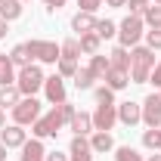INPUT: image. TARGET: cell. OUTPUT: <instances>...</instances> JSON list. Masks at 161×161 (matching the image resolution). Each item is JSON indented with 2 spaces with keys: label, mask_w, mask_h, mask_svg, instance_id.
<instances>
[{
  "label": "cell",
  "mask_w": 161,
  "mask_h": 161,
  "mask_svg": "<svg viewBox=\"0 0 161 161\" xmlns=\"http://www.w3.org/2000/svg\"><path fill=\"white\" fill-rule=\"evenodd\" d=\"M155 68V53L149 47H130V84H149V75Z\"/></svg>",
  "instance_id": "cell-1"
},
{
  "label": "cell",
  "mask_w": 161,
  "mask_h": 161,
  "mask_svg": "<svg viewBox=\"0 0 161 161\" xmlns=\"http://www.w3.org/2000/svg\"><path fill=\"white\" fill-rule=\"evenodd\" d=\"M43 68H40V62H31V65H22L19 75H16V87H19L22 96H34L37 90H43Z\"/></svg>",
  "instance_id": "cell-2"
},
{
  "label": "cell",
  "mask_w": 161,
  "mask_h": 161,
  "mask_svg": "<svg viewBox=\"0 0 161 161\" xmlns=\"http://www.w3.org/2000/svg\"><path fill=\"white\" fill-rule=\"evenodd\" d=\"M59 127H65V118H62L59 105H53L47 115H40V118L31 124V133H34L37 140H47V136H56V133H59Z\"/></svg>",
  "instance_id": "cell-3"
},
{
  "label": "cell",
  "mask_w": 161,
  "mask_h": 161,
  "mask_svg": "<svg viewBox=\"0 0 161 161\" xmlns=\"http://www.w3.org/2000/svg\"><path fill=\"white\" fill-rule=\"evenodd\" d=\"M142 34H146V22H142V16H127V19L118 25V43L127 47V50L136 47Z\"/></svg>",
  "instance_id": "cell-4"
},
{
  "label": "cell",
  "mask_w": 161,
  "mask_h": 161,
  "mask_svg": "<svg viewBox=\"0 0 161 161\" xmlns=\"http://www.w3.org/2000/svg\"><path fill=\"white\" fill-rule=\"evenodd\" d=\"M28 50H31V59H37L40 65H56L62 56V50H59V43H53V40H28Z\"/></svg>",
  "instance_id": "cell-5"
},
{
  "label": "cell",
  "mask_w": 161,
  "mask_h": 161,
  "mask_svg": "<svg viewBox=\"0 0 161 161\" xmlns=\"http://www.w3.org/2000/svg\"><path fill=\"white\" fill-rule=\"evenodd\" d=\"M40 118V102L34 96H22L19 105L13 108V124H22V127H28V124H34Z\"/></svg>",
  "instance_id": "cell-6"
},
{
  "label": "cell",
  "mask_w": 161,
  "mask_h": 161,
  "mask_svg": "<svg viewBox=\"0 0 161 161\" xmlns=\"http://www.w3.org/2000/svg\"><path fill=\"white\" fill-rule=\"evenodd\" d=\"M142 105V124L146 127H161V93H149Z\"/></svg>",
  "instance_id": "cell-7"
},
{
  "label": "cell",
  "mask_w": 161,
  "mask_h": 161,
  "mask_svg": "<svg viewBox=\"0 0 161 161\" xmlns=\"http://www.w3.org/2000/svg\"><path fill=\"white\" fill-rule=\"evenodd\" d=\"M0 142L6 149H22L28 142V130L22 124H6V127H0Z\"/></svg>",
  "instance_id": "cell-8"
},
{
  "label": "cell",
  "mask_w": 161,
  "mask_h": 161,
  "mask_svg": "<svg viewBox=\"0 0 161 161\" xmlns=\"http://www.w3.org/2000/svg\"><path fill=\"white\" fill-rule=\"evenodd\" d=\"M118 124V105H99L93 112V130H112Z\"/></svg>",
  "instance_id": "cell-9"
},
{
  "label": "cell",
  "mask_w": 161,
  "mask_h": 161,
  "mask_svg": "<svg viewBox=\"0 0 161 161\" xmlns=\"http://www.w3.org/2000/svg\"><path fill=\"white\" fill-rule=\"evenodd\" d=\"M43 93H47V102L62 105V102L68 99V96H65V78H62V75H50V78L43 80Z\"/></svg>",
  "instance_id": "cell-10"
},
{
  "label": "cell",
  "mask_w": 161,
  "mask_h": 161,
  "mask_svg": "<svg viewBox=\"0 0 161 161\" xmlns=\"http://www.w3.org/2000/svg\"><path fill=\"white\" fill-rule=\"evenodd\" d=\"M118 121L124 127H133V124H140L142 121V105L140 102H118Z\"/></svg>",
  "instance_id": "cell-11"
},
{
  "label": "cell",
  "mask_w": 161,
  "mask_h": 161,
  "mask_svg": "<svg viewBox=\"0 0 161 161\" xmlns=\"http://www.w3.org/2000/svg\"><path fill=\"white\" fill-rule=\"evenodd\" d=\"M68 161H93V146H90V136H75L71 146H68Z\"/></svg>",
  "instance_id": "cell-12"
},
{
  "label": "cell",
  "mask_w": 161,
  "mask_h": 161,
  "mask_svg": "<svg viewBox=\"0 0 161 161\" xmlns=\"http://www.w3.org/2000/svg\"><path fill=\"white\" fill-rule=\"evenodd\" d=\"M102 80H105L108 90L118 93V90H124V87L130 84V71H127V68H118V65H112V68L105 71V78H102Z\"/></svg>",
  "instance_id": "cell-13"
},
{
  "label": "cell",
  "mask_w": 161,
  "mask_h": 161,
  "mask_svg": "<svg viewBox=\"0 0 161 161\" xmlns=\"http://www.w3.org/2000/svg\"><path fill=\"white\" fill-rule=\"evenodd\" d=\"M68 130H75V136H90L93 133V115L90 112H75V118L68 121Z\"/></svg>",
  "instance_id": "cell-14"
},
{
  "label": "cell",
  "mask_w": 161,
  "mask_h": 161,
  "mask_svg": "<svg viewBox=\"0 0 161 161\" xmlns=\"http://www.w3.org/2000/svg\"><path fill=\"white\" fill-rule=\"evenodd\" d=\"M47 158V149H43V140H28L25 146H22V155H19V161H43Z\"/></svg>",
  "instance_id": "cell-15"
},
{
  "label": "cell",
  "mask_w": 161,
  "mask_h": 161,
  "mask_svg": "<svg viewBox=\"0 0 161 161\" xmlns=\"http://www.w3.org/2000/svg\"><path fill=\"white\" fill-rule=\"evenodd\" d=\"M90 146H93V155H102V152H112L115 149V140L108 130H93L90 133Z\"/></svg>",
  "instance_id": "cell-16"
},
{
  "label": "cell",
  "mask_w": 161,
  "mask_h": 161,
  "mask_svg": "<svg viewBox=\"0 0 161 161\" xmlns=\"http://www.w3.org/2000/svg\"><path fill=\"white\" fill-rule=\"evenodd\" d=\"M19 99H22V93H19V87L16 84H6V87H0V108H16L19 105Z\"/></svg>",
  "instance_id": "cell-17"
},
{
  "label": "cell",
  "mask_w": 161,
  "mask_h": 161,
  "mask_svg": "<svg viewBox=\"0 0 161 161\" xmlns=\"http://www.w3.org/2000/svg\"><path fill=\"white\" fill-rule=\"evenodd\" d=\"M96 22L99 19H93V13H78V16L71 19V28H75L78 34H90V31L96 28Z\"/></svg>",
  "instance_id": "cell-18"
},
{
  "label": "cell",
  "mask_w": 161,
  "mask_h": 161,
  "mask_svg": "<svg viewBox=\"0 0 161 161\" xmlns=\"http://www.w3.org/2000/svg\"><path fill=\"white\" fill-rule=\"evenodd\" d=\"M87 68H90V75H93L96 80H102V78H105V71L112 68V62H108V56L96 53V56H90V65H87Z\"/></svg>",
  "instance_id": "cell-19"
},
{
  "label": "cell",
  "mask_w": 161,
  "mask_h": 161,
  "mask_svg": "<svg viewBox=\"0 0 161 161\" xmlns=\"http://www.w3.org/2000/svg\"><path fill=\"white\" fill-rule=\"evenodd\" d=\"M22 9H25V3H22V0H3V3H0V19L16 22V19L22 16Z\"/></svg>",
  "instance_id": "cell-20"
},
{
  "label": "cell",
  "mask_w": 161,
  "mask_h": 161,
  "mask_svg": "<svg viewBox=\"0 0 161 161\" xmlns=\"http://www.w3.org/2000/svg\"><path fill=\"white\" fill-rule=\"evenodd\" d=\"M6 84H16V65L6 53H0V87H6Z\"/></svg>",
  "instance_id": "cell-21"
},
{
  "label": "cell",
  "mask_w": 161,
  "mask_h": 161,
  "mask_svg": "<svg viewBox=\"0 0 161 161\" xmlns=\"http://www.w3.org/2000/svg\"><path fill=\"white\" fill-rule=\"evenodd\" d=\"M59 50H62V56H59V59H75V62L80 59V40H78V37L62 40V43H59Z\"/></svg>",
  "instance_id": "cell-22"
},
{
  "label": "cell",
  "mask_w": 161,
  "mask_h": 161,
  "mask_svg": "<svg viewBox=\"0 0 161 161\" xmlns=\"http://www.w3.org/2000/svg\"><path fill=\"white\" fill-rule=\"evenodd\" d=\"M9 59H13L16 68L31 65V50H28V43H16V47H13V53H9Z\"/></svg>",
  "instance_id": "cell-23"
},
{
  "label": "cell",
  "mask_w": 161,
  "mask_h": 161,
  "mask_svg": "<svg viewBox=\"0 0 161 161\" xmlns=\"http://www.w3.org/2000/svg\"><path fill=\"white\" fill-rule=\"evenodd\" d=\"M108 62H112V65H118V68H127V71H130V50L118 43V47L108 53Z\"/></svg>",
  "instance_id": "cell-24"
},
{
  "label": "cell",
  "mask_w": 161,
  "mask_h": 161,
  "mask_svg": "<svg viewBox=\"0 0 161 161\" xmlns=\"http://www.w3.org/2000/svg\"><path fill=\"white\" fill-rule=\"evenodd\" d=\"M142 146L152 149V152H161V127H149V130H142Z\"/></svg>",
  "instance_id": "cell-25"
},
{
  "label": "cell",
  "mask_w": 161,
  "mask_h": 161,
  "mask_svg": "<svg viewBox=\"0 0 161 161\" xmlns=\"http://www.w3.org/2000/svg\"><path fill=\"white\" fill-rule=\"evenodd\" d=\"M80 53H87V56H96V53H99V43L102 40L96 37V34H93V31H90V34H80Z\"/></svg>",
  "instance_id": "cell-26"
},
{
  "label": "cell",
  "mask_w": 161,
  "mask_h": 161,
  "mask_svg": "<svg viewBox=\"0 0 161 161\" xmlns=\"http://www.w3.org/2000/svg\"><path fill=\"white\" fill-rule=\"evenodd\" d=\"M93 34H96L99 40H108V37H115V34H118V25H115V22H108V19H99V22H96V28H93Z\"/></svg>",
  "instance_id": "cell-27"
},
{
  "label": "cell",
  "mask_w": 161,
  "mask_h": 161,
  "mask_svg": "<svg viewBox=\"0 0 161 161\" xmlns=\"http://www.w3.org/2000/svg\"><path fill=\"white\" fill-rule=\"evenodd\" d=\"M93 84H96V78L90 75V68H78V75H75V87H78V90H93Z\"/></svg>",
  "instance_id": "cell-28"
},
{
  "label": "cell",
  "mask_w": 161,
  "mask_h": 161,
  "mask_svg": "<svg viewBox=\"0 0 161 161\" xmlns=\"http://www.w3.org/2000/svg\"><path fill=\"white\" fill-rule=\"evenodd\" d=\"M142 22H146L149 28H161V6H155V3H149V9L142 13Z\"/></svg>",
  "instance_id": "cell-29"
},
{
  "label": "cell",
  "mask_w": 161,
  "mask_h": 161,
  "mask_svg": "<svg viewBox=\"0 0 161 161\" xmlns=\"http://www.w3.org/2000/svg\"><path fill=\"white\" fill-rule=\"evenodd\" d=\"M115 161H146V158H142L136 149H130V146H118L115 149Z\"/></svg>",
  "instance_id": "cell-30"
},
{
  "label": "cell",
  "mask_w": 161,
  "mask_h": 161,
  "mask_svg": "<svg viewBox=\"0 0 161 161\" xmlns=\"http://www.w3.org/2000/svg\"><path fill=\"white\" fill-rule=\"evenodd\" d=\"M93 96H96V102H99V105H118V102H115V90H108L105 84L93 90Z\"/></svg>",
  "instance_id": "cell-31"
},
{
  "label": "cell",
  "mask_w": 161,
  "mask_h": 161,
  "mask_svg": "<svg viewBox=\"0 0 161 161\" xmlns=\"http://www.w3.org/2000/svg\"><path fill=\"white\" fill-rule=\"evenodd\" d=\"M56 65H59L56 75H62V78H75V75H78V62L75 59H59Z\"/></svg>",
  "instance_id": "cell-32"
},
{
  "label": "cell",
  "mask_w": 161,
  "mask_h": 161,
  "mask_svg": "<svg viewBox=\"0 0 161 161\" xmlns=\"http://www.w3.org/2000/svg\"><path fill=\"white\" fill-rule=\"evenodd\" d=\"M142 37H146V47H149L152 53H155V50H161V28H149Z\"/></svg>",
  "instance_id": "cell-33"
},
{
  "label": "cell",
  "mask_w": 161,
  "mask_h": 161,
  "mask_svg": "<svg viewBox=\"0 0 161 161\" xmlns=\"http://www.w3.org/2000/svg\"><path fill=\"white\" fill-rule=\"evenodd\" d=\"M127 6H130V16H142L149 9V0H127Z\"/></svg>",
  "instance_id": "cell-34"
},
{
  "label": "cell",
  "mask_w": 161,
  "mask_h": 161,
  "mask_svg": "<svg viewBox=\"0 0 161 161\" xmlns=\"http://www.w3.org/2000/svg\"><path fill=\"white\" fill-rule=\"evenodd\" d=\"M105 0H78V6H80V13H96Z\"/></svg>",
  "instance_id": "cell-35"
},
{
  "label": "cell",
  "mask_w": 161,
  "mask_h": 161,
  "mask_svg": "<svg viewBox=\"0 0 161 161\" xmlns=\"http://www.w3.org/2000/svg\"><path fill=\"white\" fill-rule=\"evenodd\" d=\"M149 80H152V84H155V87L161 90V62H155V68H152V75H149Z\"/></svg>",
  "instance_id": "cell-36"
},
{
  "label": "cell",
  "mask_w": 161,
  "mask_h": 161,
  "mask_svg": "<svg viewBox=\"0 0 161 161\" xmlns=\"http://www.w3.org/2000/svg\"><path fill=\"white\" fill-rule=\"evenodd\" d=\"M43 3H47V9H50V13H56V9L65 6V0H43Z\"/></svg>",
  "instance_id": "cell-37"
},
{
  "label": "cell",
  "mask_w": 161,
  "mask_h": 161,
  "mask_svg": "<svg viewBox=\"0 0 161 161\" xmlns=\"http://www.w3.org/2000/svg\"><path fill=\"white\" fill-rule=\"evenodd\" d=\"M43 161H68V155H62V152H47Z\"/></svg>",
  "instance_id": "cell-38"
},
{
  "label": "cell",
  "mask_w": 161,
  "mask_h": 161,
  "mask_svg": "<svg viewBox=\"0 0 161 161\" xmlns=\"http://www.w3.org/2000/svg\"><path fill=\"white\" fill-rule=\"evenodd\" d=\"M6 34H9V22H6V19H0V40L6 37Z\"/></svg>",
  "instance_id": "cell-39"
},
{
  "label": "cell",
  "mask_w": 161,
  "mask_h": 161,
  "mask_svg": "<svg viewBox=\"0 0 161 161\" xmlns=\"http://www.w3.org/2000/svg\"><path fill=\"white\" fill-rule=\"evenodd\" d=\"M105 3H108L112 9H121V6H127V0H105Z\"/></svg>",
  "instance_id": "cell-40"
},
{
  "label": "cell",
  "mask_w": 161,
  "mask_h": 161,
  "mask_svg": "<svg viewBox=\"0 0 161 161\" xmlns=\"http://www.w3.org/2000/svg\"><path fill=\"white\" fill-rule=\"evenodd\" d=\"M0 127H6V108H0Z\"/></svg>",
  "instance_id": "cell-41"
},
{
  "label": "cell",
  "mask_w": 161,
  "mask_h": 161,
  "mask_svg": "<svg viewBox=\"0 0 161 161\" xmlns=\"http://www.w3.org/2000/svg\"><path fill=\"white\" fill-rule=\"evenodd\" d=\"M0 161H6V146L0 142Z\"/></svg>",
  "instance_id": "cell-42"
},
{
  "label": "cell",
  "mask_w": 161,
  "mask_h": 161,
  "mask_svg": "<svg viewBox=\"0 0 161 161\" xmlns=\"http://www.w3.org/2000/svg\"><path fill=\"white\" fill-rule=\"evenodd\" d=\"M146 161H161V155H158V152H155V155H149V158H146Z\"/></svg>",
  "instance_id": "cell-43"
},
{
  "label": "cell",
  "mask_w": 161,
  "mask_h": 161,
  "mask_svg": "<svg viewBox=\"0 0 161 161\" xmlns=\"http://www.w3.org/2000/svg\"><path fill=\"white\" fill-rule=\"evenodd\" d=\"M152 3H155V6H161V0H152Z\"/></svg>",
  "instance_id": "cell-44"
},
{
  "label": "cell",
  "mask_w": 161,
  "mask_h": 161,
  "mask_svg": "<svg viewBox=\"0 0 161 161\" xmlns=\"http://www.w3.org/2000/svg\"><path fill=\"white\" fill-rule=\"evenodd\" d=\"M22 3H28V0H22Z\"/></svg>",
  "instance_id": "cell-45"
},
{
  "label": "cell",
  "mask_w": 161,
  "mask_h": 161,
  "mask_svg": "<svg viewBox=\"0 0 161 161\" xmlns=\"http://www.w3.org/2000/svg\"><path fill=\"white\" fill-rule=\"evenodd\" d=\"M0 3H3V0H0Z\"/></svg>",
  "instance_id": "cell-46"
}]
</instances>
